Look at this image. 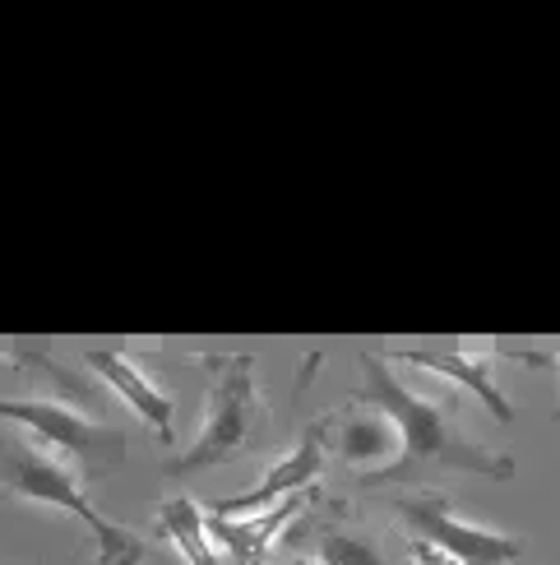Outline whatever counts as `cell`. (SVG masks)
Masks as SVG:
<instances>
[{
    "mask_svg": "<svg viewBox=\"0 0 560 565\" xmlns=\"http://www.w3.org/2000/svg\"><path fill=\"white\" fill-rule=\"evenodd\" d=\"M357 362H362V385L353 394V404H366L380 417H389V427L399 431V450H394L376 473H357L353 487L376 491V487L403 482V487L422 491L427 482L445 478V473H477V478H496V482H509L519 473V463L505 450L477 440L463 427L459 413L450 408V398H435L427 390L408 385L380 352H362Z\"/></svg>",
    "mask_w": 560,
    "mask_h": 565,
    "instance_id": "1",
    "label": "cell"
},
{
    "mask_svg": "<svg viewBox=\"0 0 560 565\" xmlns=\"http://www.w3.org/2000/svg\"><path fill=\"white\" fill-rule=\"evenodd\" d=\"M10 362L23 366L33 394L0 398V417L23 422L37 445H56V459H65L75 473H111L126 459L130 440L103 417L107 404L93 381L65 371L46 352H10Z\"/></svg>",
    "mask_w": 560,
    "mask_h": 565,
    "instance_id": "2",
    "label": "cell"
},
{
    "mask_svg": "<svg viewBox=\"0 0 560 565\" xmlns=\"http://www.w3.org/2000/svg\"><path fill=\"white\" fill-rule=\"evenodd\" d=\"M200 366L208 375V408H204V427L181 455L162 459V473L185 478L200 468L231 463L241 455H255L269 445L273 417L269 404L255 390V358L250 352H200Z\"/></svg>",
    "mask_w": 560,
    "mask_h": 565,
    "instance_id": "3",
    "label": "cell"
},
{
    "mask_svg": "<svg viewBox=\"0 0 560 565\" xmlns=\"http://www.w3.org/2000/svg\"><path fill=\"white\" fill-rule=\"evenodd\" d=\"M0 487L23 501H46L56 510L79 514L98 547V565H139L144 561V537L130 533L126 524H111L107 514L88 501L79 473L52 450H42L29 436H0Z\"/></svg>",
    "mask_w": 560,
    "mask_h": 565,
    "instance_id": "4",
    "label": "cell"
},
{
    "mask_svg": "<svg viewBox=\"0 0 560 565\" xmlns=\"http://www.w3.org/2000/svg\"><path fill=\"white\" fill-rule=\"evenodd\" d=\"M394 514L408 524V533L417 543L435 547L440 556H450L454 565H515L524 543L509 537L500 529H486V524H473L450 505L445 491H403V497L389 501Z\"/></svg>",
    "mask_w": 560,
    "mask_h": 565,
    "instance_id": "5",
    "label": "cell"
},
{
    "mask_svg": "<svg viewBox=\"0 0 560 565\" xmlns=\"http://www.w3.org/2000/svg\"><path fill=\"white\" fill-rule=\"evenodd\" d=\"M288 552H311V565H412L380 533L362 529L353 514L334 501H311L283 533Z\"/></svg>",
    "mask_w": 560,
    "mask_h": 565,
    "instance_id": "6",
    "label": "cell"
},
{
    "mask_svg": "<svg viewBox=\"0 0 560 565\" xmlns=\"http://www.w3.org/2000/svg\"><path fill=\"white\" fill-rule=\"evenodd\" d=\"M330 436H334V408L330 413H320L315 422H306L301 427V436L288 445V455L283 459H273L269 463V473L255 482L250 491H241V497H227V501H214L208 505V514H223V520H246V514H260L278 501H288L297 497V491H311L324 473V459H330Z\"/></svg>",
    "mask_w": 560,
    "mask_h": 565,
    "instance_id": "7",
    "label": "cell"
},
{
    "mask_svg": "<svg viewBox=\"0 0 560 565\" xmlns=\"http://www.w3.org/2000/svg\"><path fill=\"white\" fill-rule=\"evenodd\" d=\"M311 501H320V487L311 491H297V497L278 501L260 514H246V520H223V514H208L204 510V524H208V537H214V547H223L231 556V565H265L269 561V547L292 529V520Z\"/></svg>",
    "mask_w": 560,
    "mask_h": 565,
    "instance_id": "8",
    "label": "cell"
},
{
    "mask_svg": "<svg viewBox=\"0 0 560 565\" xmlns=\"http://www.w3.org/2000/svg\"><path fill=\"white\" fill-rule=\"evenodd\" d=\"M88 371H98L103 381L116 390V398H126V408L144 422V427L162 440V445H176V431H172V417H176V404L168 390H158L144 366H139L130 352L121 348H93L88 352Z\"/></svg>",
    "mask_w": 560,
    "mask_h": 565,
    "instance_id": "9",
    "label": "cell"
},
{
    "mask_svg": "<svg viewBox=\"0 0 560 565\" xmlns=\"http://www.w3.org/2000/svg\"><path fill=\"white\" fill-rule=\"evenodd\" d=\"M385 362H408V366H422V371H435L445 381H459L469 385L486 408L496 413V422H515V404L509 394L500 390L496 381V358L492 352H459V348H389L380 352Z\"/></svg>",
    "mask_w": 560,
    "mask_h": 565,
    "instance_id": "10",
    "label": "cell"
},
{
    "mask_svg": "<svg viewBox=\"0 0 560 565\" xmlns=\"http://www.w3.org/2000/svg\"><path fill=\"white\" fill-rule=\"evenodd\" d=\"M330 445L347 463H357V473H376V468H385V455L399 450L389 417H380L376 408H334Z\"/></svg>",
    "mask_w": 560,
    "mask_h": 565,
    "instance_id": "11",
    "label": "cell"
},
{
    "mask_svg": "<svg viewBox=\"0 0 560 565\" xmlns=\"http://www.w3.org/2000/svg\"><path fill=\"white\" fill-rule=\"evenodd\" d=\"M153 529L168 547H176V556H185V565H223L214 537H208V524H204V510L191 501V497H172L162 501L158 514H153Z\"/></svg>",
    "mask_w": 560,
    "mask_h": 565,
    "instance_id": "12",
    "label": "cell"
},
{
    "mask_svg": "<svg viewBox=\"0 0 560 565\" xmlns=\"http://www.w3.org/2000/svg\"><path fill=\"white\" fill-rule=\"evenodd\" d=\"M515 362H528V366H556L560 371V348H551V352H528V348H515L509 352ZM556 422H560V398H556V413H551Z\"/></svg>",
    "mask_w": 560,
    "mask_h": 565,
    "instance_id": "13",
    "label": "cell"
}]
</instances>
